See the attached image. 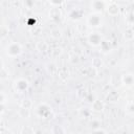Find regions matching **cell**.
<instances>
[{
  "label": "cell",
  "instance_id": "cell-1",
  "mask_svg": "<svg viewBox=\"0 0 134 134\" xmlns=\"http://www.w3.org/2000/svg\"><path fill=\"white\" fill-rule=\"evenodd\" d=\"M36 113L39 117L47 119L50 118V116L52 115V108L46 103H41L36 108Z\"/></svg>",
  "mask_w": 134,
  "mask_h": 134
},
{
  "label": "cell",
  "instance_id": "cell-2",
  "mask_svg": "<svg viewBox=\"0 0 134 134\" xmlns=\"http://www.w3.org/2000/svg\"><path fill=\"white\" fill-rule=\"evenodd\" d=\"M22 53V47L18 42H12L6 47V54L9 58H17Z\"/></svg>",
  "mask_w": 134,
  "mask_h": 134
},
{
  "label": "cell",
  "instance_id": "cell-3",
  "mask_svg": "<svg viewBox=\"0 0 134 134\" xmlns=\"http://www.w3.org/2000/svg\"><path fill=\"white\" fill-rule=\"evenodd\" d=\"M102 23H103V19H102L100 14L92 13V14L88 15V17H87V24H88V26H90L92 28H96V27L102 26Z\"/></svg>",
  "mask_w": 134,
  "mask_h": 134
},
{
  "label": "cell",
  "instance_id": "cell-4",
  "mask_svg": "<svg viewBox=\"0 0 134 134\" xmlns=\"http://www.w3.org/2000/svg\"><path fill=\"white\" fill-rule=\"evenodd\" d=\"M14 88L17 92L22 93V92L26 91L29 88V83H28L27 80H25L23 77H20V79H17L14 82Z\"/></svg>",
  "mask_w": 134,
  "mask_h": 134
},
{
  "label": "cell",
  "instance_id": "cell-5",
  "mask_svg": "<svg viewBox=\"0 0 134 134\" xmlns=\"http://www.w3.org/2000/svg\"><path fill=\"white\" fill-rule=\"evenodd\" d=\"M87 41H88V43H89L91 46H93V47H98L99 44H100V42L103 41V38H102V36H100L99 32H97V31H92V32H90V34L88 35Z\"/></svg>",
  "mask_w": 134,
  "mask_h": 134
},
{
  "label": "cell",
  "instance_id": "cell-6",
  "mask_svg": "<svg viewBox=\"0 0 134 134\" xmlns=\"http://www.w3.org/2000/svg\"><path fill=\"white\" fill-rule=\"evenodd\" d=\"M91 8L94 13L102 14L103 12L106 10L107 8V3L104 2L103 0H92L91 2Z\"/></svg>",
  "mask_w": 134,
  "mask_h": 134
},
{
  "label": "cell",
  "instance_id": "cell-7",
  "mask_svg": "<svg viewBox=\"0 0 134 134\" xmlns=\"http://www.w3.org/2000/svg\"><path fill=\"white\" fill-rule=\"evenodd\" d=\"M106 12L109 16L111 17H115L119 14V6L117 5V3L115 2H110L107 4V8H106Z\"/></svg>",
  "mask_w": 134,
  "mask_h": 134
},
{
  "label": "cell",
  "instance_id": "cell-8",
  "mask_svg": "<svg viewBox=\"0 0 134 134\" xmlns=\"http://www.w3.org/2000/svg\"><path fill=\"white\" fill-rule=\"evenodd\" d=\"M49 17L54 22H57V23L60 22L62 20V13H61L60 8L58 6H53V8H51L49 12Z\"/></svg>",
  "mask_w": 134,
  "mask_h": 134
},
{
  "label": "cell",
  "instance_id": "cell-9",
  "mask_svg": "<svg viewBox=\"0 0 134 134\" xmlns=\"http://www.w3.org/2000/svg\"><path fill=\"white\" fill-rule=\"evenodd\" d=\"M98 47H99L100 51H102L103 53H105V54L109 53V52L112 50V48H113L111 42H110L109 40H106V39H103V41L100 42V44H99Z\"/></svg>",
  "mask_w": 134,
  "mask_h": 134
},
{
  "label": "cell",
  "instance_id": "cell-10",
  "mask_svg": "<svg viewBox=\"0 0 134 134\" xmlns=\"http://www.w3.org/2000/svg\"><path fill=\"white\" fill-rule=\"evenodd\" d=\"M121 83L127 87H132L134 85V75L132 73H126L121 76Z\"/></svg>",
  "mask_w": 134,
  "mask_h": 134
},
{
  "label": "cell",
  "instance_id": "cell-11",
  "mask_svg": "<svg viewBox=\"0 0 134 134\" xmlns=\"http://www.w3.org/2000/svg\"><path fill=\"white\" fill-rule=\"evenodd\" d=\"M83 15H84L83 10H81V9H79V8H74V9H72V10L69 13L68 17H69V19H71L72 21H77V20H81V19H82Z\"/></svg>",
  "mask_w": 134,
  "mask_h": 134
},
{
  "label": "cell",
  "instance_id": "cell-12",
  "mask_svg": "<svg viewBox=\"0 0 134 134\" xmlns=\"http://www.w3.org/2000/svg\"><path fill=\"white\" fill-rule=\"evenodd\" d=\"M104 108H105V105L99 99H94L91 103V110L94 111V112H100V111L104 110Z\"/></svg>",
  "mask_w": 134,
  "mask_h": 134
},
{
  "label": "cell",
  "instance_id": "cell-13",
  "mask_svg": "<svg viewBox=\"0 0 134 134\" xmlns=\"http://www.w3.org/2000/svg\"><path fill=\"white\" fill-rule=\"evenodd\" d=\"M118 99H119V94H118V92L115 91V90L110 91V92L107 94V96H106V100H108L109 103H115V102H117Z\"/></svg>",
  "mask_w": 134,
  "mask_h": 134
},
{
  "label": "cell",
  "instance_id": "cell-14",
  "mask_svg": "<svg viewBox=\"0 0 134 134\" xmlns=\"http://www.w3.org/2000/svg\"><path fill=\"white\" fill-rule=\"evenodd\" d=\"M18 115H19L21 118L26 119V118H28V117L30 116V109L20 106V108L18 109Z\"/></svg>",
  "mask_w": 134,
  "mask_h": 134
},
{
  "label": "cell",
  "instance_id": "cell-15",
  "mask_svg": "<svg viewBox=\"0 0 134 134\" xmlns=\"http://www.w3.org/2000/svg\"><path fill=\"white\" fill-rule=\"evenodd\" d=\"M124 37H125L126 40L131 41V40L134 38V29H133V27H128V28L125 30Z\"/></svg>",
  "mask_w": 134,
  "mask_h": 134
},
{
  "label": "cell",
  "instance_id": "cell-16",
  "mask_svg": "<svg viewBox=\"0 0 134 134\" xmlns=\"http://www.w3.org/2000/svg\"><path fill=\"white\" fill-rule=\"evenodd\" d=\"M91 65L92 67H94L95 69H98L100 67H103V61L99 58H93L91 61Z\"/></svg>",
  "mask_w": 134,
  "mask_h": 134
},
{
  "label": "cell",
  "instance_id": "cell-17",
  "mask_svg": "<svg viewBox=\"0 0 134 134\" xmlns=\"http://www.w3.org/2000/svg\"><path fill=\"white\" fill-rule=\"evenodd\" d=\"M51 132H52L53 134H61V133H65L66 130H65L64 128H62V126H53Z\"/></svg>",
  "mask_w": 134,
  "mask_h": 134
},
{
  "label": "cell",
  "instance_id": "cell-18",
  "mask_svg": "<svg viewBox=\"0 0 134 134\" xmlns=\"http://www.w3.org/2000/svg\"><path fill=\"white\" fill-rule=\"evenodd\" d=\"M8 75H9L8 71L6 70V68H5L4 66H2V67H1V70H0V77H1V80L8 79Z\"/></svg>",
  "mask_w": 134,
  "mask_h": 134
},
{
  "label": "cell",
  "instance_id": "cell-19",
  "mask_svg": "<svg viewBox=\"0 0 134 134\" xmlns=\"http://www.w3.org/2000/svg\"><path fill=\"white\" fill-rule=\"evenodd\" d=\"M90 114H91V110H90V109H87V108H82V109H80V115H81V116L89 117Z\"/></svg>",
  "mask_w": 134,
  "mask_h": 134
},
{
  "label": "cell",
  "instance_id": "cell-20",
  "mask_svg": "<svg viewBox=\"0 0 134 134\" xmlns=\"http://www.w3.org/2000/svg\"><path fill=\"white\" fill-rule=\"evenodd\" d=\"M23 3H24V6L26 8L30 9L36 5V0H23Z\"/></svg>",
  "mask_w": 134,
  "mask_h": 134
},
{
  "label": "cell",
  "instance_id": "cell-21",
  "mask_svg": "<svg viewBox=\"0 0 134 134\" xmlns=\"http://www.w3.org/2000/svg\"><path fill=\"white\" fill-rule=\"evenodd\" d=\"M100 126H102V124H100V121L98 119H92L90 121V127L92 128V130H94V129H96V128H98Z\"/></svg>",
  "mask_w": 134,
  "mask_h": 134
},
{
  "label": "cell",
  "instance_id": "cell-22",
  "mask_svg": "<svg viewBox=\"0 0 134 134\" xmlns=\"http://www.w3.org/2000/svg\"><path fill=\"white\" fill-rule=\"evenodd\" d=\"M96 70H97V69H95V68L92 67V66H91V67H88V68H87V75H88V76H92V77L95 76Z\"/></svg>",
  "mask_w": 134,
  "mask_h": 134
},
{
  "label": "cell",
  "instance_id": "cell-23",
  "mask_svg": "<svg viewBox=\"0 0 134 134\" xmlns=\"http://www.w3.org/2000/svg\"><path fill=\"white\" fill-rule=\"evenodd\" d=\"M126 111L130 114H134V103H129L126 107Z\"/></svg>",
  "mask_w": 134,
  "mask_h": 134
},
{
  "label": "cell",
  "instance_id": "cell-24",
  "mask_svg": "<svg viewBox=\"0 0 134 134\" xmlns=\"http://www.w3.org/2000/svg\"><path fill=\"white\" fill-rule=\"evenodd\" d=\"M48 1L52 6H58V7L64 3V0H48Z\"/></svg>",
  "mask_w": 134,
  "mask_h": 134
},
{
  "label": "cell",
  "instance_id": "cell-25",
  "mask_svg": "<svg viewBox=\"0 0 134 134\" xmlns=\"http://www.w3.org/2000/svg\"><path fill=\"white\" fill-rule=\"evenodd\" d=\"M21 106L22 107H25V108H31V106H32V103H31V100L30 99H24L22 103H21Z\"/></svg>",
  "mask_w": 134,
  "mask_h": 134
},
{
  "label": "cell",
  "instance_id": "cell-26",
  "mask_svg": "<svg viewBox=\"0 0 134 134\" xmlns=\"http://www.w3.org/2000/svg\"><path fill=\"white\" fill-rule=\"evenodd\" d=\"M92 132H94V133H107V130L103 129V128H102V126H100V127H98V128H96V129L92 130Z\"/></svg>",
  "mask_w": 134,
  "mask_h": 134
},
{
  "label": "cell",
  "instance_id": "cell-27",
  "mask_svg": "<svg viewBox=\"0 0 134 134\" xmlns=\"http://www.w3.org/2000/svg\"><path fill=\"white\" fill-rule=\"evenodd\" d=\"M5 102H6V97H5L4 92L2 91L0 94V104H5Z\"/></svg>",
  "mask_w": 134,
  "mask_h": 134
},
{
  "label": "cell",
  "instance_id": "cell-28",
  "mask_svg": "<svg viewBox=\"0 0 134 134\" xmlns=\"http://www.w3.org/2000/svg\"><path fill=\"white\" fill-rule=\"evenodd\" d=\"M128 20L130 21V23H132V24H134V12H132V13H131V15L129 16V18H128Z\"/></svg>",
  "mask_w": 134,
  "mask_h": 134
},
{
  "label": "cell",
  "instance_id": "cell-29",
  "mask_svg": "<svg viewBox=\"0 0 134 134\" xmlns=\"http://www.w3.org/2000/svg\"><path fill=\"white\" fill-rule=\"evenodd\" d=\"M94 99H95V98H94V97H93L91 94H89V95L86 97V100H87V102H89V103H92Z\"/></svg>",
  "mask_w": 134,
  "mask_h": 134
},
{
  "label": "cell",
  "instance_id": "cell-30",
  "mask_svg": "<svg viewBox=\"0 0 134 134\" xmlns=\"http://www.w3.org/2000/svg\"><path fill=\"white\" fill-rule=\"evenodd\" d=\"M103 1H104V2H106V3H110L112 0H103Z\"/></svg>",
  "mask_w": 134,
  "mask_h": 134
},
{
  "label": "cell",
  "instance_id": "cell-31",
  "mask_svg": "<svg viewBox=\"0 0 134 134\" xmlns=\"http://www.w3.org/2000/svg\"><path fill=\"white\" fill-rule=\"evenodd\" d=\"M77 1H83V0H77Z\"/></svg>",
  "mask_w": 134,
  "mask_h": 134
}]
</instances>
